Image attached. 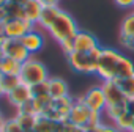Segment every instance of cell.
Here are the masks:
<instances>
[{
  "label": "cell",
  "instance_id": "obj_1",
  "mask_svg": "<svg viewBox=\"0 0 134 132\" xmlns=\"http://www.w3.org/2000/svg\"><path fill=\"white\" fill-rule=\"evenodd\" d=\"M46 32H49V35L57 43H62L65 39H73L77 35L79 27H77L76 21L73 19V16L70 13H66V11H63L60 8V11L54 17V21L46 28Z\"/></svg>",
  "mask_w": 134,
  "mask_h": 132
},
{
  "label": "cell",
  "instance_id": "obj_2",
  "mask_svg": "<svg viewBox=\"0 0 134 132\" xmlns=\"http://www.w3.org/2000/svg\"><path fill=\"white\" fill-rule=\"evenodd\" d=\"M103 47H98L92 52H71L70 55H66L68 64L71 66V69L81 74H96L98 68V58L101 55Z\"/></svg>",
  "mask_w": 134,
  "mask_h": 132
},
{
  "label": "cell",
  "instance_id": "obj_3",
  "mask_svg": "<svg viewBox=\"0 0 134 132\" xmlns=\"http://www.w3.org/2000/svg\"><path fill=\"white\" fill-rule=\"evenodd\" d=\"M123 53H120L118 50L110 47H103L101 55L98 58V68H96V76L103 82L117 79V69H118V63Z\"/></svg>",
  "mask_w": 134,
  "mask_h": 132
},
{
  "label": "cell",
  "instance_id": "obj_4",
  "mask_svg": "<svg viewBox=\"0 0 134 132\" xmlns=\"http://www.w3.org/2000/svg\"><path fill=\"white\" fill-rule=\"evenodd\" d=\"M19 77L22 80V83L32 87V85H36V83H41V82H46L49 80V73H47V68L46 64L40 60H36L33 55L25 60L21 66V73H19Z\"/></svg>",
  "mask_w": 134,
  "mask_h": 132
},
{
  "label": "cell",
  "instance_id": "obj_5",
  "mask_svg": "<svg viewBox=\"0 0 134 132\" xmlns=\"http://www.w3.org/2000/svg\"><path fill=\"white\" fill-rule=\"evenodd\" d=\"M74 102H76V99L71 98V94L58 98V99H52L43 115L60 123V124H63V123L68 121V116H70V112H71Z\"/></svg>",
  "mask_w": 134,
  "mask_h": 132
},
{
  "label": "cell",
  "instance_id": "obj_6",
  "mask_svg": "<svg viewBox=\"0 0 134 132\" xmlns=\"http://www.w3.org/2000/svg\"><path fill=\"white\" fill-rule=\"evenodd\" d=\"M2 52H3V55L18 60L19 63H24L25 60H29L32 57V53L25 49V46L22 44L21 39L7 38V36H5V41H3V46H2Z\"/></svg>",
  "mask_w": 134,
  "mask_h": 132
},
{
  "label": "cell",
  "instance_id": "obj_7",
  "mask_svg": "<svg viewBox=\"0 0 134 132\" xmlns=\"http://www.w3.org/2000/svg\"><path fill=\"white\" fill-rule=\"evenodd\" d=\"M33 28H35V25L25 19H7L3 22V32H5L7 38L21 39L25 33H29Z\"/></svg>",
  "mask_w": 134,
  "mask_h": 132
},
{
  "label": "cell",
  "instance_id": "obj_8",
  "mask_svg": "<svg viewBox=\"0 0 134 132\" xmlns=\"http://www.w3.org/2000/svg\"><path fill=\"white\" fill-rule=\"evenodd\" d=\"M81 99H82L84 104H85L90 110H93V112L103 113L104 109H106V96H104V91H103L101 85H99V87H92L90 90H87L85 94L81 96Z\"/></svg>",
  "mask_w": 134,
  "mask_h": 132
},
{
  "label": "cell",
  "instance_id": "obj_9",
  "mask_svg": "<svg viewBox=\"0 0 134 132\" xmlns=\"http://www.w3.org/2000/svg\"><path fill=\"white\" fill-rule=\"evenodd\" d=\"M92 112H93V110H90V109L84 104V101H82L81 98H77L76 102H74V105H73V109H71V112H70L68 121L73 123L74 126H79V127L85 129L87 124H88V121H90Z\"/></svg>",
  "mask_w": 134,
  "mask_h": 132
},
{
  "label": "cell",
  "instance_id": "obj_10",
  "mask_svg": "<svg viewBox=\"0 0 134 132\" xmlns=\"http://www.w3.org/2000/svg\"><path fill=\"white\" fill-rule=\"evenodd\" d=\"M101 88L106 96V105H117V104H125L128 102L126 96L123 94L120 85L115 80H106L101 83Z\"/></svg>",
  "mask_w": 134,
  "mask_h": 132
},
{
  "label": "cell",
  "instance_id": "obj_11",
  "mask_svg": "<svg viewBox=\"0 0 134 132\" xmlns=\"http://www.w3.org/2000/svg\"><path fill=\"white\" fill-rule=\"evenodd\" d=\"M73 43H74V50L77 52H92L101 47L95 35H92L90 32H82V30H79L77 35L73 38Z\"/></svg>",
  "mask_w": 134,
  "mask_h": 132
},
{
  "label": "cell",
  "instance_id": "obj_12",
  "mask_svg": "<svg viewBox=\"0 0 134 132\" xmlns=\"http://www.w3.org/2000/svg\"><path fill=\"white\" fill-rule=\"evenodd\" d=\"M7 101L10 105L13 107H21L24 102H27L29 99H32V93H30V87L25 85V83H21L19 87H16L14 90H11L10 93L5 94Z\"/></svg>",
  "mask_w": 134,
  "mask_h": 132
},
{
  "label": "cell",
  "instance_id": "obj_13",
  "mask_svg": "<svg viewBox=\"0 0 134 132\" xmlns=\"http://www.w3.org/2000/svg\"><path fill=\"white\" fill-rule=\"evenodd\" d=\"M21 41H22V44L25 46V49L33 55V53H36V52H40L41 49H43V46H44V36H43V33H40L36 28H33V30H30L29 33H25L22 38H21Z\"/></svg>",
  "mask_w": 134,
  "mask_h": 132
},
{
  "label": "cell",
  "instance_id": "obj_14",
  "mask_svg": "<svg viewBox=\"0 0 134 132\" xmlns=\"http://www.w3.org/2000/svg\"><path fill=\"white\" fill-rule=\"evenodd\" d=\"M47 88H49V96L52 99H58V98H63V96L70 94L68 83H66L63 79H60V77H49Z\"/></svg>",
  "mask_w": 134,
  "mask_h": 132
},
{
  "label": "cell",
  "instance_id": "obj_15",
  "mask_svg": "<svg viewBox=\"0 0 134 132\" xmlns=\"http://www.w3.org/2000/svg\"><path fill=\"white\" fill-rule=\"evenodd\" d=\"M24 7V19L29 21L30 24L33 25H38V21L41 17V13H43V5L38 2V0H29V2Z\"/></svg>",
  "mask_w": 134,
  "mask_h": 132
},
{
  "label": "cell",
  "instance_id": "obj_16",
  "mask_svg": "<svg viewBox=\"0 0 134 132\" xmlns=\"http://www.w3.org/2000/svg\"><path fill=\"white\" fill-rule=\"evenodd\" d=\"M21 66L22 63H19L18 60L3 55L0 58V76H19Z\"/></svg>",
  "mask_w": 134,
  "mask_h": 132
},
{
  "label": "cell",
  "instance_id": "obj_17",
  "mask_svg": "<svg viewBox=\"0 0 134 132\" xmlns=\"http://www.w3.org/2000/svg\"><path fill=\"white\" fill-rule=\"evenodd\" d=\"M62 129V124L44 116V115H40L36 116V124H35V130L36 132H58Z\"/></svg>",
  "mask_w": 134,
  "mask_h": 132
},
{
  "label": "cell",
  "instance_id": "obj_18",
  "mask_svg": "<svg viewBox=\"0 0 134 132\" xmlns=\"http://www.w3.org/2000/svg\"><path fill=\"white\" fill-rule=\"evenodd\" d=\"M58 11H60L58 7H44V8H43V13H41V17H40V21H38V25H40L43 30H46V28L49 27V24L54 21V17L57 16Z\"/></svg>",
  "mask_w": 134,
  "mask_h": 132
},
{
  "label": "cell",
  "instance_id": "obj_19",
  "mask_svg": "<svg viewBox=\"0 0 134 132\" xmlns=\"http://www.w3.org/2000/svg\"><path fill=\"white\" fill-rule=\"evenodd\" d=\"M14 118L18 119L19 126L24 129V132H32V130H35V124H36V116H35V115H29V113H19V112H16Z\"/></svg>",
  "mask_w": 134,
  "mask_h": 132
},
{
  "label": "cell",
  "instance_id": "obj_20",
  "mask_svg": "<svg viewBox=\"0 0 134 132\" xmlns=\"http://www.w3.org/2000/svg\"><path fill=\"white\" fill-rule=\"evenodd\" d=\"M128 110V102H125V104H117V105H106V109H104V115L107 116V119H110L112 123L117 119V118H120L125 112Z\"/></svg>",
  "mask_w": 134,
  "mask_h": 132
},
{
  "label": "cell",
  "instance_id": "obj_21",
  "mask_svg": "<svg viewBox=\"0 0 134 132\" xmlns=\"http://www.w3.org/2000/svg\"><path fill=\"white\" fill-rule=\"evenodd\" d=\"M132 123H134V115H131V113L126 110V112H125L120 118H117L112 124H114L120 132H129V129H131Z\"/></svg>",
  "mask_w": 134,
  "mask_h": 132
},
{
  "label": "cell",
  "instance_id": "obj_22",
  "mask_svg": "<svg viewBox=\"0 0 134 132\" xmlns=\"http://www.w3.org/2000/svg\"><path fill=\"white\" fill-rule=\"evenodd\" d=\"M120 35H123V36H132L134 38V11L129 13L128 16H125V19L121 21Z\"/></svg>",
  "mask_w": 134,
  "mask_h": 132
},
{
  "label": "cell",
  "instance_id": "obj_23",
  "mask_svg": "<svg viewBox=\"0 0 134 132\" xmlns=\"http://www.w3.org/2000/svg\"><path fill=\"white\" fill-rule=\"evenodd\" d=\"M0 83H2V87L5 90V94H7L11 90H14L16 87H19L22 83V80H21L19 76H0Z\"/></svg>",
  "mask_w": 134,
  "mask_h": 132
},
{
  "label": "cell",
  "instance_id": "obj_24",
  "mask_svg": "<svg viewBox=\"0 0 134 132\" xmlns=\"http://www.w3.org/2000/svg\"><path fill=\"white\" fill-rule=\"evenodd\" d=\"M30 93H32L33 99H47V98H51L49 96V88H47V80L41 82V83H36V85H32Z\"/></svg>",
  "mask_w": 134,
  "mask_h": 132
},
{
  "label": "cell",
  "instance_id": "obj_25",
  "mask_svg": "<svg viewBox=\"0 0 134 132\" xmlns=\"http://www.w3.org/2000/svg\"><path fill=\"white\" fill-rule=\"evenodd\" d=\"M115 82L120 85V88H121L123 94L126 96V99H132L134 98V74L126 77V79H123V80H115Z\"/></svg>",
  "mask_w": 134,
  "mask_h": 132
},
{
  "label": "cell",
  "instance_id": "obj_26",
  "mask_svg": "<svg viewBox=\"0 0 134 132\" xmlns=\"http://www.w3.org/2000/svg\"><path fill=\"white\" fill-rule=\"evenodd\" d=\"M7 11V19H24V7L16 5V3H7L5 5Z\"/></svg>",
  "mask_w": 134,
  "mask_h": 132
},
{
  "label": "cell",
  "instance_id": "obj_27",
  "mask_svg": "<svg viewBox=\"0 0 134 132\" xmlns=\"http://www.w3.org/2000/svg\"><path fill=\"white\" fill-rule=\"evenodd\" d=\"M2 132H24V129L19 126L18 119L13 116V118H7L5 119L3 127H2Z\"/></svg>",
  "mask_w": 134,
  "mask_h": 132
},
{
  "label": "cell",
  "instance_id": "obj_28",
  "mask_svg": "<svg viewBox=\"0 0 134 132\" xmlns=\"http://www.w3.org/2000/svg\"><path fill=\"white\" fill-rule=\"evenodd\" d=\"M118 39H120V44H121L125 49L134 52V38H132V36H123V35H118Z\"/></svg>",
  "mask_w": 134,
  "mask_h": 132
},
{
  "label": "cell",
  "instance_id": "obj_29",
  "mask_svg": "<svg viewBox=\"0 0 134 132\" xmlns=\"http://www.w3.org/2000/svg\"><path fill=\"white\" fill-rule=\"evenodd\" d=\"M58 44H60V49L63 50L65 55H70L71 52H74V43H73V39H65V41H62Z\"/></svg>",
  "mask_w": 134,
  "mask_h": 132
},
{
  "label": "cell",
  "instance_id": "obj_30",
  "mask_svg": "<svg viewBox=\"0 0 134 132\" xmlns=\"http://www.w3.org/2000/svg\"><path fill=\"white\" fill-rule=\"evenodd\" d=\"M62 130H63V132H85V129H82V127H79V126H74V124L70 123V121H66V123L62 124Z\"/></svg>",
  "mask_w": 134,
  "mask_h": 132
},
{
  "label": "cell",
  "instance_id": "obj_31",
  "mask_svg": "<svg viewBox=\"0 0 134 132\" xmlns=\"http://www.w3.org/2000/svg\"><path fill=\"white\" fill-rule=\"evenodd\" d=\"M114 2L120 8H131V7H134V0H114Z\"/></svg>",
  "mask_w": 134,
  "mask_h": 132
},
{
  "label": "cell",
  "instance_id": "obj_32",
  "mask_svg": "<svg viewBox=\"0 0 134 132\" xmlns=\"http://www.w3.org/2000/svg\"><path fill=\"white\" fill-rule=\"evenodd\" d=\"M38 2H40L43 7H58V2H60V0H38Z\"/></svg>",
  "mask_w": 134,
  "mask_h": 132
},
{
  "label": "cell",
  "instance_id": "obj_33",
  "mask_svg": "<svg viewBox=\"0 0 134 132\" xmlns=\"http://www.w3.org/2000/svg\"><path fill=\"white\" fill-rule=\"evenodd\" d=\"M128 112L131 115H134V98L132 99H128Z\"/></svg>",
  "mask_w": 134,
  "mask_h": 132
},
{
  "label": "cell",
  "instance_id": "obj_34",
  "mask_svg": "<svg viewBox=\"0 0 134 132\" xmlns=\"http://www.w3.org/2000/svg\"><path fill=\"white\" fill-rule=\"evenodd\" d=\"M7 21V11L5 7H0V22H5Z\"/></svg>",
  "mask_w": 134,
  "mask_h": 132
},
{
  "label": "cell",
  "instance_id": "obj_35",
  "mask_svg": "<svg viewBox=\"0 0 134 132\" xmlns=\"http://www.w3.org/2000/svg\"><path fill=\"white\" fill-rule=\"evenodd\" d=\"M10 3H16V5H25L29 0H8Z\"/></svg>",
  "mask_w": 134,
  "mask_h": 132
},
{
  "label": "cell",
  "instance_id": "obj_36",
  "mask_svg": "<svg viewBox=\"0 0 134 132\" xmlns=\"http://www.w3.org/2000/svg\"><path fill=\"white\" fill-rule=\"evenodd\" d=\"M5 119H7V118H5V116L2 115V112H0V126H3V123H5Z\"/></svg>",
  "mask_w": 134,
  "mask_h": 132
},
{
  "label": "cell",
  "instance_id": "obj_37",
  "mask_svg": "<svg viewBox=\"0 0 134 132\" xmlns=\"http://www.w3.org/2000/svg\"><path fill=\"white\" fill-rule=\"evenodd\" d=\"M3 96H5V90H3L2 83H0V98H3Z\"/></svg>",
  "mask_w": 134,
  "mask_h": 132
},
{
  "label": "cell",
  "instance_id": "obj_38",
  "mask_svg": "<svg viewBox=\"0 0 134 132\" xmlns=\"http://www.w3.org/2000/svg\"><path fill=\"white\" fill-rule=\"evenodd\" d=\"M3 41H5V36L0 35V50H2V46H3Z\"/></svg>",
  "mask_w": 134,
  "mask_h": 132
},
{
  "label": "cell",
  "instance_id": "obj_39",
  "mask_svg": "<svg viewBox=\"0 0 134 132\" xmlns=\"http://www.w3.org/2000/svg\"><path fill=\"white\" fill-rule=\"evenodd\" d=\"M8 3V0H0V7H5Z\"/></svg>",
  "mask_w": 134,
  "mask_h": 132
},
{
  "label": "cell",
  "instance_id": "obj_40",
  "mask_svg": "<svg viewBox=\"0 0 134 132\" xmlns=\"http://www.w3.org/2000/svg\"><path fill=\"white\" fill-rule=\"evenodd\" d=\"M129 132H134V123H132V126H131V129H129Z\"/></svg>",
  "mask_w": 134,
  "mask_h": 132
},
{
  "label": "cell",
  "instance_id": "obj_41",
  "mask_svg": "<svg viewBox=\"0 0 134 132\" xmlns=\"http://www.w3.org/2000/svg\"><path fill=\"white\" fill-rule=\"evenodd\" d=\"M114 132H120V130H118V129H115V130H114Z\"/></svg>",
  "mask_w": 134,
  "mask_h": 132
},
{
  "label": "cell",
  "instance_id": "obj_42",
  "mask_svg": "<svg viewBox=\"0 0 134 132\" xmlns=\"http://www.w3.org/2000/svg\"><path fill=\"white\" fill-rule=\"evenodd\" d=\"M2 127H3V126H0V132H2Z\"/></svg>",
  "mask_w": 134,
  "mask_h": 132
},
{
  "label": "cell",
  "instance_id": "obj_43",
  "mask_svg": "<svg viewBox=\"0 0 134 132\" xmlns=\"http://www.w3.org/2000/svg\"><path fill=\"white\" fill-rule=\"evenodd\" d=\"M32 132H36V130H32Z\"/></svg>",
  "mask_w": 134,
  "mask_h": 132
}]
</instances>
